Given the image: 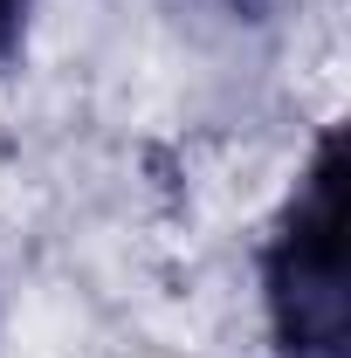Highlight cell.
<instances>
[{
	"label": "cell",
	"mask_w": 351,
	"mask_h": 358,
	"mask_svg": "<svg viewBox=\"0 0 351 358\" xmlns=\"http://www.w3.org/2000/svg\"><path fill=\"white\" fill-rule=\"evenodd\" d=\"M268 338L282 358H351L345 289V138L324 131L303 179L289 186L262 248Z\"/></svg>",
	"instance_id": "1"
},
{
	"label": "cell",
	"mask_w": 351,
	"mask_h": 358,
	"mask_svg": "<svg viewBox=\"0 0 351 358\" xmlns=\"http://www.w3.org/2000/svg\"><path fill=\"white\" fill-rule=\"evenodd\" d=\"M28 7L35 0H0V62H14V48L28 35Z\"/></svg>",
	"instance_id": "2"
},
{
	"label": "cell",
	"mask_w": 351,
	"mask_h": 358,
	"mask_svg": "<svg viewBox=\"0 0 351 358\" xmlns=\"http://www.w3.org/2000/svg\"><path fill=\"white\" fill-rule=\"evenodd\" d=\"M220 7H234V14H262L268 0H220Z\"/></svg>",
	"instance_id": "3"
}]
</instances>
